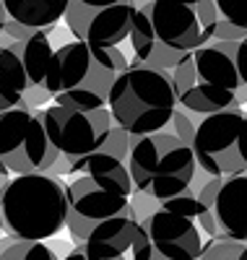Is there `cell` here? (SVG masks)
Returning <instances> with one entry per match:
<instances>
[{
    "mask_svg": "<svg viewBox=\"0 0 247 260\" xmlns=\"http://www.w3.org/2000/svg\"><path fill=\"white\" fill-rule=\"evenodd\" d=\"M128 71V55L120 47H91L86 42H65L55 50L44 89L55 107L76 112H97L107 107L115 81Z\"/></svg>",
    "mask_w": 247,
    "mask_h": 260,
    "instance_id": "obj_1",
    "label": "cell"
},
{
    "mask_svg": "<svg viewBox=\"0 0 247 260\" xmlns=\"http://www.w3.org/2000/svg\"><path fill=\"white\" fill-rule=\"evenodd\" d=\"M68 185L60 177L18 175L0 187V232L16 242H44L65 226Z\"/></svg>",
    "mask_w": 247,
    "mask_h": 260,
    "instance_id": "obj_2",
    "label": "cell"
},
{
    "mask_svg": "<svg viewBox=\"0 0 247 260\" xmlns=\"http://www.w3.org/2000/svg\"><path fill=\"white\" fill-rule=\"evenodd\" d=\"M107 110L112 122L133 138L162 133L177 110L172 73L143 65L133 57L128 62V71L112 86Z\"/></svg>",
    "mask_w": 247,
    "mask_h": 260,
    "instance_id": "obj_3",
    "label": "cell"
},
{
    "mask_svg": "<svg viewBox=\"0 0 247 260\" xmlns=\"http://www.w3.org/2000/svg\"><path fill=\"white\" fill-rule=\"evenodd\" d=\"M125 164L133 182V195L156 203L182 195L198 172L193 151L167 130L133 138Z\"/></svg>",
    "mask_w": 247,
    "mask_h": 260,
    "instance_id": "obj_4",
    "label": "cell"
},
{
    "mask_svg": "<svg viewBox=\"0 0 247 260\" xmlns=\"http://www.w3.org/2000/svg\"><path fill=\"white\" fill-rule=\"evenodd\" d=\"M60 154L44 133L42 110L21 102L8 112H0V177L47 175L55 177Z\"/></svg>",
    "mask_w": 247,
    "mask_h": 260,
    "instance_id": "obj_5",
    "label": "cell"
},
{
    "mask_svg": "<svg viewBox=\"0 0 247 260\" xmlns=\"http://www.w3.org/2000/svg\"><path fill=\"white\" fill-rule=\"evenodd\" d=\"M195 167L216 177H234L247 172V112L227 110L198 120L190 143Z\"/></svg>",
    "mask_w": 247,
    "mask_h": 260,
    "instance_id": "obj_6",
    "label": "cell"
},
{
    "mask_svg": "<svg viewBox=\"0 0 247 260\" xmlns=\"http://www.w3.org/2000/svg\"><path fill=\"white\" fill-rule=\"evenodd\" d=\"M200 252H203V237L195 219L153 208L141 216L130 260H198Z\"/></svg>",
    "mask_w": 247,
    "mask_h": 260,
    "instance_id": "obj_7",
    "label": "cell"
},
{
    "mask_svg": "<svg viewBox=\"0 0 247 260\" xmlns=\"http://www.w3.org/2000/svg\"><path fill=\"white\" fill-rule=\"evenodd\" d=\"M195 221L208 240L247 242V172L208 180L200 187Z\"/></svg>",
    "mask_w": 247,
    "mask_h": 260,
    "instance_id": "obj_8",
    "label": "cell"
},
{
    "mask_svg": "<svg viewBox=\"0 0 247 260\" xmlns=\"http://www.w3.org/2000/svg\"><path fill=\"white\" fill-rule=\"evenodd\" d=\"M133 198V185L104 182L97 177H76L68 185V216L65 226L81 245L94 226L120 216Z\"/></svg>",
    "mask_w": 247,
    "mask_h": 260,
    "instance_id": "obj_9",
    "label": "cell"
},
{
    "mask_svg": "<svg viewBox=\"0 0 247 260\" xmlns=\"http://www.w3.org/2000/svg\"><path fill=\"white\" fill-rule=\"evenodd\" d=\"M42 122L52 148L73 164L102 148L112 127V115L107 107L97 112H76L52 104L42 110Z\"/></svg>",
    "mask_w": 247,
    "mask_h": 260,
    "instance_id": "obj_10",
    "label": "cell"
},
{
    "mask_svg": "<svg viewBox=\"0 0 247 260\" xmlns=\"http://www.w3.org/2000/svg\"><path fill=\"white\" fill-rule=\"evenodd\" d=\"M190 62L203 83L232 94L239 107L247 104V37L200 42L190 52Z\"/></svg>",
    "mask_w": 247,
    "mask_h": 260,
    "instance_id": "obj_11",
    "label": "cell"
},
{
    "mask_svg": "<svg viewBox=\"0 0 247 260\" xmlns=\"http://www.w3.org/2000/svg\"><path fill=\"white\" fill-rule=\"evenodd\" d=\"M136 3H83L68 0L65 24L76 34V42H86L91 47H120L130 39Z\"/></svg>",
    "mask_w": 247,
    "mask_h": 260,
    "instance_id": "obj_12",
    "label": "cell"
},
{
    "mask_svg": "<svg viewBox=\"0 0 247 260\" xmlns=\"http://www.w3.org/2000/svg\"><path fill=\"white\" fill-rule=\"evenodd\" d=\"M138 11L148 18L153 39L169 52L190 55L200 47L203 29L193 11V3H169V0H151L141 3Z\"/></svg>",
    "mask_w": 247,
    "mask_h": 260,
    "instance_id": "obj_13",
    "label": "cell"
},
{
    "mask_svg": "<svg viewBox=\"0 0 247 260\" xmlns=\"http://www.w3.org/2000/svg\"><path fill=\"white\" fill-rule=\"evenodd\" d=\"M138 213L133 203L115 219H107L91 229L81 245H76L88 260H122L128 257L133 240L138 234Z\"/></svg>",
    "mask_w": 247,
    "mask_h": 260,
    "instance_id": "obj_14",
    "label": "cell"
},
{
    "mask_svg": "<svg viewBox=\"0 0 247 260\" xmlns=\"http://www.w3.org/2000/svg\"><path fill=\"white\" fill-rule=\"evenodd\" d=\"M6 47L18 57L21 68H24L29 91L34 89H44V81L50 73V62L55 55V47L50 42V31H37L34 37L24 39V42H6Z\"/></svg>",
    "mask_w": 247,
    "mask_h": 260,
    "instance_id": "obj_15",
    "label": "cell"
},
{
    "mask_svg": "<svg viewBox=\"0 0 247 260\" xmlns=\"http://www.w3.org/2000/svg\"><path fill=\"white\" fill-rule=\"evenodd\" d=\"M6 16L18 26L34 31H52L68 11V0H3Z\"/></svg>",
    "mask_w": 247,
    "mask_h": 260,
    "instance_id": "obj_16",
    "label": "cell"
},
{
    "mask_svg": "<svg viewBox=\"0 0 247 260\" xmlns=\"http://www.w3.org/2000/svg\"><path fill=\"white\" fill-rule=\"evenodd\" d=\"M26 91H29V83L18 57L6 45H0V112L18 107L24 102Z\"/></svg>",
    "mask_w": 247,
    "mask_h": 260,
    "instance_id": "obj_17",
    "label": "cell"
},
{
    "mask_svg": "<svg viewBox=\"0 0 247 260\" xmlns=\"http://www.w3.org/2000/svg\"><path fill=\"white\" fill-rule=\"evenodd\" d=\"M3 260H57L55 252L44 242H16L11 240L8 247L0 250Z\"/></svg>",
    "mask_w": 247,
    "mask_h": 260,
    "instance_id": "obj_18",
    "label": "cell"
},
{
    "mask_svg": "<svg viewBox=\"0 0 247 260\" xmlns=\"http://www.w3.org/2000/svg\"><path fill=\"white\" fill-rule=\"evenodd\" d=\"M198 260H247V242L206 240Z\"/></svg>",
    "mask_w": 247,
    "mask_h": 260,
    "instance_id": "obj_19",
    "label": "cell"
},
{
    "mask_svg": "<svg viewBox=\"0 0 247 260\" xmlns=\"http://www.w3.org/2000/svg\"><path fill=\"white\" fill-rule=\"evenodd\" d=\"M200 117H203V115H193V112L182 110V107L177 104V110H174V115H172V120H169V125H167V133H172L177 141H182V143L190 148Z\"/></svg>",
    "mask_w": 247,
    "mask_h": 260,
    "instance_id": "obj_20",
    "label": "cell"
},
{
    "mask_svg": "<svg viewBox=\"0 0 247 260\" xmlns=\"http://www.w3.org/2000/svg\"><path fill=\"white\" fill-rule=\"evenodd\" d=\"M130 143H133V136H128L122 127H117L115 122H112L109 133H107V141L102 143V148L97 151V154H107V156L117 159V161H128Z\"/></svg>",
    "mask_w": 247,
    "mask_h": 260,
    "instance_id": "obj_21",
    "label": "cell"
},
{
    "mask_svg": "<svg viewBox=\"0 0 247 260\" xmlns=\"http://www.w3.org/2000/svg\"><path fill=\"white\" fill-rule=\"evenodd\" d=\"M219 16L237 29H247V0H219Z\"/></svg>",
    "mask_w": 247,
    "mask_h": 260,
    "instance_id": "obj_22",
    "label": "cell"
},
{
    "mask_svg": "<svg viewBox=\"0 0 247 260\" xmlns=\"http://www.w3.org/2000/svg\"><path fill=\"white\" fill-rule=\"evenodd\" d=\"M193 11L200 21V29H211L219 18V8L213 0H200V3H193Z\"/></svg>",
    "mask_w": 247,
    "mask_h": 260,
    "instance_id": "obj_23",
    "label": "cell"
},
{
    "mask_svg": "<svg viewBox=\"0 0 247 260\" xmlns=\"http://www.w3.org/2000/svg\"><path fill=\"white\" fill-rule=\"evenodd\" d=\"M63 260H86V255H83V252H81V250L76 247V250H71L68 255H65Z\"/></svg>",
    "mask_w": 247,
    "mask_h": 260,
    "instance_id": "obj_24",
    "label": "cell"
},
{
    "mask_svg": "<svg viewBox=\"0 0 247 260\" xmlns=\"http://www.w3.org/2000/svg\"><path fill=\"white\" fill-rule=\"evenodd\" d=\"M6 8H3V0H0V34H3V24H6Z\"/></svg>",
    "mask_w": 247,
    "mask_h": 260,
    "instance_id": "obj_25",
    "label": "cell"
},
{
    "mask_svg": "<svg viewBox=\"0 0 247 260\" xmlns=\"http://www.w3.org/2000/svg\"><path fill=\"white\" fill-rule=\"evenodd\" d=\"M0 260H3V257H0Z\"/></svg>",
    "mask_w": 247,
    "mask_h": 260,
    "instance_id": "obj_26",
    "label": "cell"
}]
</instances>
